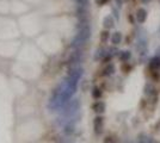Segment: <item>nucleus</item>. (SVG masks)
Returning a JSON list of instances; mask_svg holds the SVG:
<instances>
[{
    "instance_id": "nucleus-1",
    "label": "nucleus",
    "mask_w": 160,
    "mask_h": 143,
    "mask_svg": "<svg viewBox=\"0 0 160 143\" xmlns=\"http://www.w3.org/2000/svg\"><path fill=\"white\" fill-rule=\"evenodd\" d=\"M90 36H91V29L87 25H82L72 42L73 48H80L81 45H84L87 42V40L90 38Z\"/></svg>"
},
{
    "instance_id": "nucleus-2",
    "label": "nucleus",
    "mask_w": 160,
    "mask_h": 143,
    "mask_svg": "<svg viewBox=\"0 0 160 143\" xmlns=\"http://www.w3.org/2000/svg\"><path fill=\"white\" fill-rule=\"evenodd\" d=\"M79 109H80L79 100H78V99H73V100H71V102H68L66 106L62 109V115H63V117L71 119V118H73V117L78 113Z\"/></svg>"
},
{
    "instance_id": "nucleus-3",
    "label": "nucleus",
    "mask_w": 160,
    "mask_h": 143,
    "mask_svg": "<svg viewBox=\"0 0 160 143\" xmlns=\"http://www.w3.org/2000/svg\"><path fill=\"white\" fill-rule=\"evenodd\" d=\"M103 125H104V119H103V117L97 116L93 121V129H94V132H96L97 135H100V134H102V131H103Z\"/></svg>"
},
{
    "instance_id": "nucleus-4",
    "label": "nucleus",
    "mask_w": 160,
    "mask_h": 143,
    "mask_svg": "<svg viewBox=\"0 0 160 143\" xmlns=\"http://www.w3.org/2000/svg\"><path fill=\"white\" fill-rule=\"evenodd\" d=\"M92 109L96 113H103L105 111V104L103 102H96L92 105Z\"/></svg>"
},
{
    "instance_id": "nucleus-5",
    "label": "nucleus",
    "mask_w": 160,
    "mask_h": 143,
    "mask_svg": "<svg viewBox=\"0 0 160 143\" xmlns=\"http://www.w3.org/2000/svg\"><path fill=\"white\" fill-rule=\"evenodd\" d=\"M136 19L140 23H145L147 19V11L145 8H139L136 12Z\"/></svg>"
},
{
    "instance_id": "nucleus-6",
    "label": "nucleus",
    "mask_w": 160,
    "mask_h": 143,
    "mask_svg": "<svg viewBox=\"0 0 160 143\" xmlns=\"http://www.w3.org/2000/svg\"><path fill=\"white\" fill-rule=\"evenodd\" d=\"M103 25L105 29H111L113 26V19L111 16H108L104 18V21H103Z\"/></svg>"
},
{
    "instance_id": "nucleus-7",
    "label": "nucleus",
    "mask_w": 160,
    "mask_h": 143,
    "mask_svg": "<svg viewBox=\"0 0 160 143\" xmlns=\"http://www.w3.org/2000/svg\"><path fill=\"white\" fill-rule=\"evenodd\" d=\"M121 41H122V35L121 32H113L111 35V42L113 44H120Z\"/></svg>"
},
{
    "instance_id": "nucleus-8",
    "label": "nucleus",
    "mask_w": 160,
    "mask_h": 143,
    "mask_svg": "<svg viewBox=\"0 0 160 143\" xmlns=\"http://www.w3.org/2000/svg\"><path fill=\"white\" fill-rule=\"evenodd\" d=\"M63 131H65V134H67V135H71V134H73L74 131V124L71 122H68L65 125V129H63Z\"/></svg>"
},
{
    "instance_id": "nucleus-9",
    "label": "nucleus",
    "mask_w": 160,
    "mask_h": 143,
    "mask_svg": "<svg viewBox=\"0 0 160 143\" xmlns=\"http://www.w3.org/2000/svg\"><path fill=\"white\" fill-rule=\"evenodd\" d=\"M130 59V51H121L120 60L121 61H128Z\"/></svg>"
},
{
    "instance_id": "nucleus-10",
    "label": "nucleus",
    "mask_w": 160,
    "mask_h": 143,
    "mask_svg": "<svg viewBox=\"0 0 160 143\" xmlns=\"http://www.w3.org/2000/svg\"><path fill=\"white\" fill-rule=\"evenodd\" d=\"M103 72H104L103 75H111V74H113V72H115V67H113L112 64H109Z\"/></svg>"
},
{
    "instance_id": "nucleus-11",
    "label": "nucleus",
    "mask_w": 160,
    "mask_h": 143,
    "mask_svg": "<svg viewBox=\"0 0 160 143\" xmlns=\"http://www.w3.org/2000/svg\"><path fill=\"white\" fill-rule=\"evenodd\" d=\"M151 67L152 68H159L160 67V59L159 57H154L151 61Z\"/></svg>"
},
{
    "instance_id": "nucleus-12",
    "label": "nucleus",
    "mask_w": 160,
    "mask_h": 143,
    "mask_svg": "<svg viewBox=\"0 0 160 143\" xmlns=\"http://www.w3.org/2000/svg\"><path fill=\"white\" fill-rule=\"evenodd\" d=\"M109 37H110V35H109V31H102L100 32V41L102 42H107L109 40Z\"/></svg>"
},
{
    "instance_id": "nucleus-13",
    "label": "nucleus",
    "mask_w": 160,
    "mask_h": 143,
    "mask_svg": "<svg viewBox=\"0 0 160 143\" xmlns=\"http://www.w3.org/2000/svg\"><path fill=\"white\" fill-rule=\"evenodd\" d=\"M92 95H93L96 99H98V98H100L102 97V91H100L99 88H93V91H92Z\"/></svg>"
},
{
    "instance_id": "nucleus-14",
    "label": "nucleus",
    "mask_w": 160,
    "mask_h": 143,
    "mask_svg": "<svg viewBox=\"0 0 160 143\" xmlns=\"http://www.w3.org/2000/svg\"><path fill=\"white\" fill-rule=\"evenodd\" d=\"M80 6H87L88 5V0H75Z\"/></svg>"
},
{
    "instance_id": "nucleus-15",
    "label": "nucleus",
    "mask_w": 160,
    "mask_h": 143,
    "mask_svg": "<svg viewBox=\"0 0 160 143\" xmlns=\"http://www.w3.org/2000/svg\"><path fill=\"white\" fill-rule=\"evenodd\" d=\"M104 143H115V141L112 140V137H107L105 141H104Z\"/></svg>"
},
{
    "instance_id": "nucleus-16",
    "label": "nucleus",
    "mask_w": 160,
    "mask_h": 143,
    "mask_svg": "<svg viewBox=\"0 0 160 143\" xmlns=\"http://www.w3.org/2000/svg\"><path fill=\"white\" fill-rule=\"evenodd\" d=\"M96 1H97V4H98V5H104V4L108 2L109 0H96Z\"/></svg>"
}]
</instances>
